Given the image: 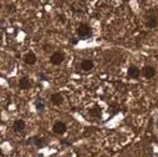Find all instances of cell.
Instances as JSON below:
<instances>
[{
  "instance_id": "16",
  "label": "cell",
  "mask_w": 158,
  "mask_h": 157,
  "mask_svg": "<svg viewBox=\"0 0 158 157\" xmlns=\"http://www.w3.org/2000/svg\"><path fill=\"white\" fill-rule=\"evenodd\" d=\"M77 41H78V40H77V39H75V37H72V39H71V44H72V45H76V44H77Z\"/></svg>"
},
{
  "instance_id": "10",
  "label": "cell",
  "mask_w": 158,
  "mask_h": 157,
  "mask_svg": "<svg viewBox=\"0 0 158 157\" xmlns=\"http://www.w3.org/2000/svg\"><path fill=\"white\" fill-rule=\"evenodd\" d=\"M25 121H23V120H16V121H14V124H13V129H14V131H16V132H21V131H24L25 130Z\"/></svg>"
},
{
  "instance_id": "13",
  "label": "cell",
  "mask_w": 158,
  "mask_h": 157,
  "mask_svg": "<svg viewBox=\"0 0 158 157\" xmlns=\"http://www.w3.org/2000/svg\"><path fill=\"white\" fill-rule=\"evenodd\" d=\"M100 113H101V110L97 106L90 110V115H92V116H100Z\"/></svg>"
},
{
  "instance_id": "1",
  "label": "cell",
  "mask_w": 158,
  "mask_h": 157,
  "mask_svg": "<svg viewBox=\"0 0 158 157\" xmlns=\"http://www.w3.org/2000/svg\"><path fill=\"white\" fill-rule=\"evenodd\" d=\"M76 32L80 39H89L92 36V29L87 24H80L76 29Z\"/></svg>"
},
{
  "instance_id": "15",
  "label": "cell",
  "mask_w": 158,
  "mask_h": 157,
  "mask_svg": "<svg viewBox=\"0 0 158 157\" xmlns=\"http://www.w3.org/2000/svg\"><path fill=\"white\" fill-rule=\"evenodd\" d=\"M6 9H8V11H9V13H14V11H15V6H14L13 4H8Z\"/></svg>"
},
{
  "instance_id": "5",
  "label": "cell",
  "mask_w": 158,
  "mask_h": 157,
  "mask_svg": "<svg viewBox=\"0 0 158 157\" xmlns=\"http://www.w3.org/2000/svg\"><path fill=\"white\" fill-rule=\"evenodd\" d=\"M127 75H128L130 78H138L139 75H141V71H139V69H138L137 66L131 65V66L128 67V70H127Z\"/></svg>"
},
{
  "instance_id": "11",
  "label": "cell",
  "mask_w": 158,
  "mask_h": 157,
  "mask_svg": "<svg viewBox=\"0 0 158 157\" xmlns=\"http://www.w3.org/2000/svg\"><path fill=\"white\" fill-rule=\"evenodd\" d=\"M94 67V61L90 60V59H85L81 61V69L84 71H90L91 69Z\"/></svg>"
},
{
  "instance_id": "8",
  "label": "cell",
  "mask_w": 158,
  "mask_h": 157,
  "mask_svg": "<svg viewBox=\"0 0 158 157\" xmlns=\"http://www.w3.org/2000/svg\"><path fill=\"white\" fill-rule=\"evenodd\" d=\"M50 100H51V102H52L55 106H60V105L64 102V96H62L60 92H55V94L51 95Z\"/></svg>"
},
{
  "instance_id": "4",
  "label": "cell",
  "mask_w": 158,
  "mask_h": 157,
  "mask_svg": "<svg viewBox=\"0 0 158 157\" xmlns=\"http://www.w3.org/2000/svg\"><path fill=\"white\" fill-rule=\"evenodd\" d=\"M52 131L56 134V135H64L66 131H67V126L65 122L62 121H56L52 126Z\"/></svg>"
},
{
  "instance_id": "3",
  "label": "cell",
  "mask_w": 158,
  "mask_h": 157,
  "mask_svg": "<svg viewBox=\"0 0 158 157\" xmlns=\"http://www.w3.org/2000/svg\"><path fill=\"white\" fill-rule=\"evenodd\" d=\"M64 60H65V55L61 51H55L50 56V62L52 65H60V64L64 62Z\"/></svg>"
},
{
  "instance_id": "9",
  "label": "cell",
  "mask_w": 158,
  "mask_h": 157,
  "mask_svg": "<svg viewBox=\"0 0 158 157\" xmlns=\"http://www.w3.org/2000/svg\"><path fill=\"white\" fill-rule=\"evenodd\" d=\"M30 86H31V83H30V78L29 77H21L20 78V81H19V87L21 89V90H27V89H30Z\"/></svg>"
},
{
  "instance_id": "12",
  "label": "cell",
  "mask_w": 158,
  "mask_h": 157,
  "mask_svg": "<svg viewBox=\"0 0 158 157\" xmlns=\"http://www.w3.org/2000/svg\"><path fill=\"white\" fill-rule=\"evenodd\" d=\"M32 143H34L37 148H43V147L46 145V141H45L44 138H41V137H34Z\"/></svg>"
},
{
  "instance_id": "17",
  "label": "cell",
  "mask_w": 158,
  "mask_h": 157,
  "mask_svg": "<svg viewBox=\"0 0 158 157\" xmlns=\"http://www.w3.org/2000/svg\"><path fill=\"white\" fill-rule=\"evenodd\" d=\"M0 9H2V3H0Z\"/></svg>"
},
{
  "instance_id": "14",
  "label": "cell",
  "mask_w": 158,
  "mask_h": 157,
  "mask_svg": "<svg viewBox=\"0 0 158 157\" xmlns=\"http://www.w3.org/2000/svg\"><path fill=\"white\" fill-rule=\"evenodd\" d=\"M44 108H45V104L44 102H36V110L37 111H44Z\"/></svg>"
},
{
  "instance_id": "6",
  "label": "cell",
  "mask_w": 158,
  "mask_h": 157,
  "mask_svg": "<svg viewBox=\"0 0 158 157\" xmlns=\"http://www.w3.org/2000/svg\"><path fill=\"white\" fill-rule=\"evenodd\" d=\"M23 59H24V62H25L26 65H34V64L36 62V55H35L32 51L26 53Z\"/></svg>"
},
{
  "instance_id": "2",
  "label": "cell",
  "mask_w": 158,
  "mask_h": 157,
  "mask_svg": "<svg viewBox=\"0 0 158 157\" xmlns=\"http://www.w3.org/2000/svg\"><path fill=\"white\" fill-rule=\"evenodd\" d=\"M146 24H147V26L149 29L157 28V25H158V16H157L156 10H151L147 14V16H146Z\"/></svg>"
},
{
  "instance_id": "7",
  "label": "cell",
  "mask_w": 158,
  "mask_h": 157,
  "mask_svg": "<svg viewBox=\"0 0 158 157\" xmlns=\"http://www.w3.org/2000/svg\"><path fill=\"white\" fill-rule=\"evenodd\" d=\"M142 75L146 77V78H152L154 75H156V69L153 66H144L143 70H142Z\"/></svg>"
}]
</instances>
